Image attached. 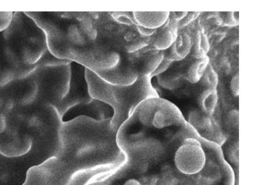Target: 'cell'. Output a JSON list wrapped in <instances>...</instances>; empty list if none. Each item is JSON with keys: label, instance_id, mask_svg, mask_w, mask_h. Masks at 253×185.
<instances>
[{"label": "cell", "instance_id": "obj_6", "mask_svg": "<svg viewBox=\"0 0 253 185\" xmlns=\"http://www.w3.org/2000/svg\"><path fill=\"white\" fill-rule=\"evenodd\" d=\"M207 161L205 152L197 139L189 138L176 151L174 164L180 173L197 174L204 168Z\"/></svg>", "mask_w": 253, "mask_h": 185}, {"label": "cell", "instance_id": "obj_3", "mask_svg": "<svg viewBox=\"0 0 253 185\" xmlns=\"http://www.w3.org/2000/svg\"><path fill=\"white\" fill-rule=\"evenodd\" d=\"M85 78L91 97L109 105L113 110L111 128L115 132L130 118L140 102L158 96L151 84L150 76L138 77L135 83L130 86L112 85L85 68Z\"/></svg>", "mask_w": 253, "mask_h": 185}, {"label": "cell", "instance_id": "obj_22", "mask_svg": "<svg viewBox=\"0 0 253 185\" xmlns=\"http://www.w3.org/2000/svg\"><path fill=\"white\" fill-rule=\"evenodd\" d=\"M198 15H199L198 13H187L186 16L182 20H180L177 25H179V26L180 27L186 26L188 24H189V22H192L193 19L196 18L195 16H198Z\"/></svg>", "mask_w": 253, "mask_h": 185}, {"label": "cell", "instance_id": "obj_13", "mask_svg": "<svg viewBox=\"0 0 253 185\" xmlns=\"http://www.w3.org/2000/svg\"><path fill=\"white\" fill-rule=\"evenodd\" d=\"M191 47L190 37L186 33H181L177 35V39L169 48L162 51L164 58L171 62L181 60L187 56Z\"/></svg>", "mask_w": 253, "mask_h": 185}, {"label": "cell", "instance_id": "obj_2", "mask_svg": "<svg viewBox=\"0 0 253 185\" xmlns=\"http://www.w3.org/2000/svg\"><path fill=\"white\" fill-rule=\"evenodd\" d=\"M62 60L51 54L45 32L34 19L26 12H13L8 26L0 31V86Z\"/></svg>", "mask_w": 253, "mask_h": 185}, {"label": "cell", "instance_id": "obj_24", "mask_svg": "<svg viewBox=\"0 0 253 185\" xmlns=\"http://www.w3.org/2000/svg\"><path fill=\"white\" fill-rule=\"evenodd\" d=\"M137 29H138L139 33L141 35L146 36V37H150V36L153 35L156 31V30L146 29V28H143L140 26L137 27Z\"/></svg>", "mask_w": 253, "mask_h": 185}, {"label": "cell", "instance_id": "obj_20", "mask_svg": "<svg viewBox=\"0 0 253 185\" xmlns=\"http://www.w3.org/2000/svg\"><path fill=\"white\" fill-rule=\"evenodd\" d=\"M171 61L169 60V59H163L162 62L160 63V65H158V68H156L155 71L152 73L150 75L151 78L152 76H155V75H158L160 74H163V73L165 72L169 68L170 65L171 64Z\"/></svg>", "mask_w": 253, "mask_h": 185}, {"label": "cell", "instance_id": "obj_23", "mask_svg": "<svg viewBox=\"0 0 253 185\" xmlns=\"http://www.w3.org/2000/svg\"><path fill=\"white\" fill-rule=\"evenodd\" d=\"M231 90L234 96H238L239 91V81H238V74H237L231 81Z\"/></svg>", "mask_w": 253, "mask_h": 185}, {"label": "cell", "instance_id": "obj_17", "mask_svg": "<svg viewBox=\"0 0 253 185\" xmlns=\"http://www.w3.org/2000/svg\"><path fill=\"white\" fill-rule=\"evenodd\" d=\"M158 81L160 84L164 87L169 90H172L179 87V81H180L181 75L177 73H168V74H163L158 75Z\"/></svg>", "mask_w": 253, "mask_h": 185}, {"label": "cell", "instance_id": "obj_18", "mask_svg": "<svg viewBox=\"0 0 253 185\" xmlns=\"http://www.w3.org/2000/svg\"><path fill=\"white\" fill-rule=\"evenodd\" d=\"M204 74H205V76H207L208 84H210V87H211L210 89H215L216 85L217 84V75H216L215 73L214 72L210 65L207 66Z\"/></svg>", "mask_w": 253, "mask_h": 185}, {"label": "cell", "instance_id": "obj_12", "mask_svg": "<svg viewBox=\"0 0 253 185\" xmlns=\"http://www.w3.org/2000/svg\"><path fill=\"white\" fill-rule=\"evenodd\" d=\"M134 22L138 26L149 30L161 28L168 21L169 12H134L132 13Z\"/></svg>", "mask_w": 253, "mask_h": 185}, {"label": "cell", "instance_id": "obj_1", "mask_svg": "<svg viewBox=\"0 0 253 185\" xmlns=\"http://www.w3.org/2000/svg\"><path fill=\"white\" fill-rule=\"evenodd\" d=\"M46 35L48 50L57 59L76 62L92 72L115 68L120 53L105 13L26 12Z\"/></svg>", "mask_w": 253, "mask_h": 185}, {"label": "cell", "instance_id": "obj_5", "mask_svg": "<svg viewBox=\"0 0 253 185\" xmlns=\"http://www.w3.org/2000/svg\"><path fill=\"white\" fill-rule=\"evenodd\" d=\"M70 84L69 91L62 101L57 111L63 118L68 110L79 104H88L93 100L88 91L85 78V68L82 65L71 62Z\"/></svg>", "mask_w": 253, "mask_h": 185}, {"label": "cell", "instance_id": "obj_4", "mask_svg": "<svg viewBox=\"0 0 253 185\" xmlns=\"http://www.w3.org/2000/svg\"><path fill=\"white\" fill-rule=\"evenodd\" d=\"M71 62L62 60L58 63L38 67L32 74L36 83V95L29 103L18 105L19 112L32 116L42 107L51 105L57 110L69 91Z\"/></svg>", "mask_w": 253, "mask_h": 185}, {"label": "cell", "instance_id": "obj_8", "mask_svg": "<svg viewBox=\"0 0 253 185\" xmlns=\"http://www.w3.org/2000/svg\"><path fill=\"white\" fill-rule=\"evenodd\" d=\"M125 52L126 51L120 54L119 62L115 68L106 71H97L94 74L112 85L130 86L135 83L138 76L133 71L129 58Z\"/></svg>", "mask_w": 253, "mask_h": 185}, {"label": "cell", "instance_id": "obj_11", "mask_svg": "<svg viewBox=\"0 0 253 185\" xmlns=\"http://www.w3.org/2000/svg\"><path fill=\"white\" fill-rule=\"evenodd\" d=\"M174 19H170L163 25L161 28L156 30L151 39L153 48L155 50L164 51L169 48L175 40L177 39V24Z\"/></svg>", "mask_w": 253, "mask_h": 185}, {"label": "cell", "instance_id": "obj_16", "mask_svg": "<svg viewBox=\"0 0 253 185\" xmlns=\"http://www.w3.org/2000/svg\"><path fill=\"white\" fill-rule=\"evenodd\" d=\"M209 50V43L205 34L198 32L194 44L193 55L197 59L205 57Z\"/></svg>", "mask_w": 253, "mask_h": 185}, {"label": "cell", "instance_id": "obj_14", "mask_svg": "<svg viewBox=\"0 0 253 185\" xmlns=\"http://www.w3.org/2000/svg\"><path fill=\"white\" fill-rule=\"evenodd\" d=\"M209 62L210 59L207 56H205L202 59H198L195 63L192 64L189 67L186 74V78L188 81H190L192 84L198 82L205 73Z\"/></svg>", "mask_w": 253, "mask_h": 185}, {"label": "cell", "instance_id": "obj_15", "mask_svg": "<svg viewBox=\"0 0 253 185\" xmlns=\"http://www.w3.org/2000/svg\"><path fill=\"white\" fill-rule=\"evenodd\" d=\"M200 105L203 111L209 115L214 112L217 102V93L215 89H209L200 96Z\"/></svg>", "mask_w": 253, "mask_h": 185}, {"label": "cell", "instance_id": "obj_19", "mask_svg": "<svg viewBox=\"0 0 253 185\" xmlns=\"http://www.w3.org/2000/svg\"><path fill=\"white\" fill-rule=\"evenodd\" d=\"M13 12H0V31L5 29L11 22Z\"/></svg>", "mask_w": 253, "mask_h": 185}, {"label": "cell", "instance_id": "obj_21", "mask_svg": "<svg viewBox=\"0 0 253 185\" xmlns=\"http://www.w3.org/2000/svg\"><path fill=\"white\" fill-rule=\"evenodd\" d=\"M114 15H116L118 17L115 18L118 22L120 23L123 24H127V25H132V24H135V22H134V18L133 16L131 17H128V16H126V13H113Z\"/></svg>", "mask_w": 253, "mask_h": 185}, {"label": "cell", "instance_id": "obj_10", "mask_svg": "<svg viewBox=\"0 0 253 185\" xmlns=\"http://www.w3.org/2000/svg\"><path fill=\"white\" fill-rule=\"evenodd\" d=\"M106 105V104L94 99L90 103L79 104V105H75L68 110L66 113L63 115L62 119L65 117H66V119H65L63 122L70 121V120L79 116L89 117V118L99 120V121L112 118V116L109 115V114L103 112V108Z\"/></svg>", "mask_w": 253, "mask_h": 185}, {"label": "cell", "instance_id": "obj_25", "mask_svg": "<svg viewBox=\"0 0 253 185\" xmlns=\"http://www.w3.org/2000/svg\"><path fill=\"white\" fill-rule=\"evenodd\" d=\"M124 185H140V183L136 179H131L127 180Z\"/></svg>", "mask_w": 253, "mask_h": 185}, {"label": "cell", "instance_id": "obj_7", "mask_svg": "<svg viewBox=\"0 0 253 185\" xmlns=\"http://www.w3.org/2000/svg\"><path fill=\"white\" fill-rule=\"evenodd\" d=\"M33 146L31 135L5 127L0 133V154L6 158H19L27 155Z\"/></svg>", "mask_w": 253, "mask_h": 185}, {"label": "cell", "instance_id": "obj_9", "mask_svg": "<svg viewBox=\"0 0 253 185\" xmlns=\"http://www.w3.org/2000/svg\"><path fill=\"white\" fill-rule=\"evenodd\" d=\"M141 53V52H140ZM129 58V57H128ZM164 59L162 51L152 49L141 53L138 57L130 59L131 68L137 76H150Z\"/></svg>", "mask_w": 253, "mask_h": 185}]
</instances>
